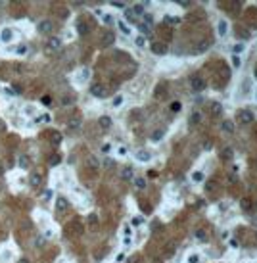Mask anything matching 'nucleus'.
I'll return each mask as SVG.
<instances>
[{"label": "nucleus", "mask_w": 257, "mask_h": 263, "mask_svg": "<svg viewBox=\"0 0 257 263\" xmlns=\"http://www.w3.org/2000/svg\"><path fill=\"white\" fill-rule=\"evenodd\" d=\"M69 127L71 129L81 127V117H71V119H69Z\"/></svg>", "instance_id": "nucleus-24"}, {"label": "nucleus", "mask_w": 257, "mask_h": 263, "mask_svg": "<svg viewBox=\"0 0 257 263\" xmlns=\"http://www.w3.org/2000/svg\"><path fill=\"white\" fill-rule=\"evenodd\" d=\"M133 12H134V15H142L144 14V6H142V4H136V6L133 8Z\"/></svg>", "instance_id": "nucleus-30"}, {"label": "nucleus", "mask_w": 257, "mask_h": 263, "mask_svg": "<svg viewBox=\"0 0 257 263\" xmlns=\"http://www.w3.org/2000/svg\"><path fill=\"white\" fill-rule=\"evenodd\" d=\"M67 205H69V204H67V200L60 196V198H58V204H56V208H58L60 211H65V209H67Z\"/></svg>", "instance_id": "nucleus-20"}, {"label": "nucleus", "mask_w": 257, "mask_h": 263, "mask_svg": "<svg viewBox=\"0 0 257 263\" xmlns=\"http://www.w3.org/2000/svg\"><path fill=\"white\" fill-rule=\"evenodd\" d=\"M39 31H40L42 35H50L52 31H54V23H52L50 19H44V21L39 23Z\"/></svg>", "instance_id": "nucleus-4"}, {"label": "nucleus", "mask_w": 257, "mask_h": 263, "mask_svg": "<svg viewBox=\"0 0 257 263\" xmlns=\"http://www.w3.org/2000/svg\"><path fill=\"white\" fill-rule=\"evenodd\" d=\"M40 102H42V104H44V106H48V104H50V102H52V98H50V96H48V94H46V96H42V98H40Z\"/></svg>", "instance_id": "nucleus-40"}, {"label": "nucleus", "mask_w": 257, "mask_h": 263, "mask_svg": "<svg viewBox=\"0 0 257 263\" xmlns=\"http://www.w3.org/2000/svg\"><path fill=\"white\" fill-rule=\"evenodd\" d=\"M98 125H100L102 129H108V127H111V117H108V115H102L100 119H98Z\"/></svg>", "instance_id": "nucleus-13"}, {"label": "nucleus", "mask_w": 257, "mask_h": 263, "mask_svg": "<svg viewBox=\"0 0 257 263\" xmlns=\"http://www.w3.org/2000/svg\"><path fill=\"white\" fill-rule=\"evenodd\" d=\"M121 102H123V98H121V96H117V98L115 100H113V106H119V104Z\"/></svg>", "instance_id": "nucleus-49"}, {"label": "nucleus", "mask_w": 257, "mask_h": 263, "mask_svg": "<svg viewBox=\"0 0 257 263\" xmlns=\"http://www.w3.org/2000/svg\"><path fill=\"white\" fill-rule=\"evenodd\" d=\"M17 263H29V261H27V259H25V257H23V259H19Z\"/></svg>", "instance_id": "nucleus-54"}, {"label": "nucleus", "mask_w": 257, "mask_h": 263, "mask_svg": "<svg viewBox=\"0 0 257 263\" xmlns=\"http://www.w3.org/2000/svg\"><path fill=\"white\" fill-rule=\"evenodd\" d=\"M199 261V257L196 256V254H192V256H188V263H198Z\"/></svg>", "instance_id": "nucleus-41"}, {"label": "nucleus", "mask_w": 257, "mask_h": 263, "mask_svg": "<svg viewBox=\"0 0 257 263\" xmlns=\"http://www.w3.org/2000/svg\"><path fill=\"white\" fill-rule=\"evenodd\" d=\"M115 8H125V2H121V0H115V2H111Z\"/></svg>", "instance_id": "nucleus-46"}, {"label": "nucleus", "mask_w": 257, "mask_h": 263, "mask_svg": "<svg viewBox=\"0 0 257 263\" xmlns=\"http://www.w3.org/2000/svg\"><path fill=\"white\" fill-rule=\"evenodd\" d=\"M221 129H223L225 133H234V123H232L230 119H225V121L221 123Z\"/></svg>", "instance_id": "nucleus-14"}, {"label": "nucleus", "mask_w": 257, "mask_h": 263, "mask_svg": "<svg viewBox=\"0 0 257 263\" xmlns=\"http://www.w3.org/2000/svg\"><path fill=\"white\" fill-rule=\"evenodd\" d=\"M248 90H250V79H244V85H242V92H244V94H248Z\"/></svg>", "instance_id": "nucleus-34"}, {"label": "nucleus", "mask_w": 257, "mask_h": 263, "mask_svg": "<svg viewBox=\"0 0 257 263\" xmlns=\"http://www.w3.org/2000/svg\"><path fill=\"white\" fill-rule=\"evenodd\" d=\"M196 238H198V240H207V232H205V230H203V229H199L198 230V232H196Z\"/></svg>", "instance_id": "nucleus-28"}, {"label": "nucleus", "mask_w": 257, "mask_h": 263, "mask_svg": "<svg viewBox=\"0 0 257 263\" xmlns=\"http://www.w3.org/2000/svg\"><path fill=\"white\" fill-rule=\"evenodd\" d=\"M192 179L196 181V183H199V181H203V175H202V171H194Z\"/></svg>", "instance_id": "nucleus-33"}, {"label": "nucleus", "mask_w": 257, "mask_h": 263, "mask_svg": "<svg viewBox=\"0 0 257 263\" xmlns=\"http://www.w3.org/2000/svg\"><path fill=\"white\" fill-rule=\"evenodd\" d=\"M113 42H115V35L113 33H106L102 37V46H111Z\"/></svg>", "instance_id": "nucleus-9"}, {"label": "nucleus", "mask_w": 257, "mask_h": 263, "mask_svg": "<svg viewBox=\"0 0 257 263\" xmlns=\"http://www.w3.org/2000/svg\"><path fill=\"white\" fill-rule=\"evenodd\" d=\"M215 187H217V183H215L213 179H211V181H207V183H205V190H209V192H213V190H215Z\"/></svg>", "instance_id": "nucleus-31"}, {"label": "nucleus", "mask_w": 257, "mask_h": 263, "mask_svg": "<svg viewBox=\"0 0 257 263\" xmlns=\"http://www.w3.org/2000/svg\"><path fill=\"white\" fill-rule=\"evenodd\" d=\"M121 177H123L125 181L133 179V169H130V167H125V169H123V173H121Z\"/></svg>", "instance_id": "nucleus-25"}, {"label": "nucleus", "mask_w": 257, "mask_h": 263, "mask_svg": "<svg viewBox=\"0 0 257 263\" xmlns=\"http://www.w3.org/2000/svg\"><path fill=\"white\" fill-rule=\"evenodd\" d=\"M19 165H21L23 169L29 167V160H27V156H21V157H19Z\"/></svg>", "instance_id": "nucleus-32"}, {"label": "nucleus", "mask_w": 257, "mask_h": 263, "mask_svg": "<svg viewBox=\"0 0 257 263\" xmlns=\"http://www.w3.org/2000/svg\"><path fill=\"white\" fill-rule=\"evenodd\" d=\"M104 23H113V17L111 15H104Z\"/></svg>", "instance_id": "nucleus-48"}, {"label": "nucleus", "mask_w": 257, "mask_h": 263, "mask_svg": "<svg viewBox=\"0 0 257 263\" xmlns=\"http://www.w3.org/2000/svg\"><path fill=\"white\" fill-rule=\"evenodd\" d=\"M46 46L50 48V50H60V48H62V40L56 39V37H50L46 40Z\"/></svg>", "instance_id": "nucleus-6"}, {"label": "nucleus", "mask_w": 257, "mask_h": 263, "mask_svg": "<svg viewBox=\"0 0 257 263\" xmlns=\"http://www.w3.org/2000/svg\"><path fill=\"white\" fill-rule=\"evenodd\" d=\"M255 79H257V67H255Z\"/></svg>", "instance_id": "nucleus-55"}, {"label": "nucleus", "mask_w": 257, "mask_h": 263, "mask_svg": "<svg viewBox=\"0 0 257 263\" xmlns=\"http://www.w3.org/2000/svg\"><path fill=\"white\" fill-rule=\"evenodd\" d=\"M88 31H90V27L87 25L84 21H79L77 23V33L81 35V37H84V35H88Z\"/></svg>", "instance_id": "nucleus-11"}, {"label": "nucleus", "mask_w": 257, "mask_h": 263, "mask_svg": "<svg viewBox=\"0 0 257 263\" xmlns=\"http://www.w3.org/2000/svg\"><path fill=\"white\" fill-rule=\"evenodd\" d=\"M232 66H234V67H240V58H238V56H232Z\"/></svg>", "instance_id": "nucleus-43"}, {"label": "nucleus", "mask_w": 257, "mask_h": 263, "mask_svg": "<svg viewBox=\"0 0 257 263\" xmlns=\"http://www.w3.org/2000/svg\"><path fill=\"white\" fill-rule=\"evenodd\" d=\"M134 42H136V46H144V37H136V40H134Z\"/></svg>", "instance_id": "nucleus-44"}, {"label": "nucleus", "mask_w": 257, "mask_h": 263, "mask_svg": "<svg viewBox=\"0 0 257 263\" xmlns=\"http://www.w3.org/2000/svg\"><path fill=\"white\" fill-rule=\"evenodd\" d=\"M2 40H4V42H10V40H12V29L6 27V29L2 31Z\"/></svg>", "instance_id": "nucleus-23"}, {"label": "nucleus", "mask_w": 257, "mask_h": 263, "mask_svg": "<svg viewBox=\"0 0 257 263\" xmlns=\"http://www.w3.org/2000/svg\"><path fill=\"white\" fill-rule=\"evenodd\" d=\"M209 46H211V40H209V39H205V40H202V42H198V46H196V52H205Z\"/></svg>", "instance_id": "nucleus-16"}, {"label": "nucleus", "mask_w": 257, "mask_h": 263, "mask_svg": "<svg viewBox=\"0 0 257 263\" xmlns=\"http://www.w3.org/2000/svg\"><path fill=\"white\" fill-rule=\"evenodd\" d=\"M221 157H223V160H225V161H230L232 160V157H234V150H232V148H223V150H221Z\"/></svg>", "instance_id": "nucleus-12"}, {"label": "nucleus", "mask_w": 257, "mask_h": 263, "mask_svg": "<svg viewBox=\"0 0 257 263\" xmlns=\"http://www.w3.org/2000/svg\"><path fill=\"white\" fill-rule=\"evenodd\" d=\"M163 136H165V129H157L152 133V140H161Z\"/></svg>", "instance_id": "nucleus-22"}, {"label": "nucleus", "mask_w": 257, "mask_h": 263, "mask_svg": "<svg viewBox=\"0 0 257 263\" xmlns=\"http://www.w3.org/2000/svg\"><path fill=\"white\" fill-rule=\"evenodd\" d=\"M134 184H136V188H138V190H144V188H146V181L142 179V177H138V179L134 181Z\"/></svg>", "instance_id": "nucleus-27"}, {"label": "nucleus", "mask_w": 257, "mask_h": 263, "mask_svg": "<svg viewBox=\"0 0 257 263\" xmlns=\"http://www.w3.org/2000/svg\"><path fill=\"white\" fill-rule=\"evenodd\" d=\"M205 87H207V83L202 79V77H198V75H194L192 79H190V88L196 92H202V90H205Z\"/></svg>", "instance_id": "nucleus-1"}, {"label": "nucleus", "mask_w": 257, "mask_h": 263, "mask_svg": "<svg viewBox=\"0 0 257 263\" xmlns=\"http://www.w3.org/2000/svg\"><path fill=\"white\" fill-rule=\"evenodd\" d=\"M125 17H127L129 21H134V12L133 10H125Z\"/></svg>", "instance_id": "nucleus-36"}, {"label": "nucleus", "mask_w": 257, "mask_h": 263, "mask_svg": "<svg viewBox=\"0 0 257 263\" xmlns=\"http://www.w3.org/2000/svg\"><path fill=\"white\" fill-rule=\"evenodd\" d=\"M138 29H140L142 33H150V25H146V23H140V25H138Z\"/></svg>", "instance_id": "nucleus-38"}, {"label": "nucleus", "mask_w": 257, "mask_h": 263, "mask_svg": "<svg viewBox=\"0 0 257 263\" xmlns=\"http://www.w3.org/2000/svg\"><path fill=\"white\" fill-rule=\"evenodd\" d=\"M181 102H173V104H171V111H175V113H177V111H181Z\"/></svg>", "instance_id": "nucleus-35"}, {"label": "nucleus", "mask_w": 257, "mask_h": 263, "mask_svg": "<svg viewBox=\"0 0 257 263\" xmlns=\"http://www.w3.org/2000/svg\"><path fill=\"white\" fill-rule=\"evenodd\" d=\"M88 165H90V167H98V160L96 157H90V160H88Z\"/></svg>", "instance_id": "nucleus-45"}, {"label": "nucleus", "mask_w": 257, "mask_h": 263, "mask_svg": "<svg viewBox=\"0 0 257 263\" xmlns=\"http://www.w3.org/2000/svg\"><path fill=\"white\" fill-rule=\"evenodd\" d=\"M255 135H257V133H255Z\"/></svg>", "instance_id": "nucleus-56"}, {"label": "nucleus", "mask_w": 257, "mask_h": 263, "mask_svg": "<svg viewBox=\"0 0 257 263\" xmlns=\"http://www.w3.org/2000/svg\"><path fill=\"white\" fill-rule=\"evenodd\" d=\"M154 96H156V98H165V96H167V85L165 83L157 85L156 90H154Z\"/></svg>", "instance_id": "nucleus-7"}, {"label": "nucleus", "mask_w": 257, "mask_h": 263, "mask_svg": "<svg viewBox=\"0 0 257 263\" xmlns=\"http://www.w3.org/2000/svg\"><path fill=\"white\" fill-rule=\"evenodd\" d=\"M199 119H202V117H199V113H198V111H194L192 115L188 117V125H190V127H194V125H198V123H199Z\"/></svg>", "instance_id": "nucleus-19"}, {"label": "nucleus", "mask_w": 257, "mask_h": 263, "mask_svg": "<svg viewBox=\"0 0 257 263\" xmlns=\"http://www.w3.org/2000/svg\"><path fill=\"white\" fill-rule=\"evenodd\" d=\"M177 4H178V6H182V8H188L190 6L188 0H177Z\"/></svg>", "instance_id": "nucleus-42"}, {"label": "nucleus", "mask_w": 257, "mask_h": 263, "mask_svg": "<svg viewBox=\"0 0 257 263\" xmlns=\"http://www.w3.org/2000/svg\"><path fill=\"white\" fill-rule=\"evenodd\" d=\"M150 152H146V150H140V152H136V160L138 161H150Z\"/></svg>", "instance_id": "nucleus-18"}, {"label": "nucleus", "mask_w": 257, "mask_h": 263, "mask_svg": "<svg viewBox=\"0 0 257 263\" xmlns=\"http://www.w3.org/2000/svg\"><path fill=\"white\" fill-rule=\"evenodd\" d=\"M90 94L96 96V98H106V88H104V85L94 83V85L90 87Z\"/></svg>", "instance_id": "nucleus-3"}, {"label": "nucleus", "mask_w": 257, "mask_h": 263, "mask_svg": "<svg viewBox=\"0 0 257 263\" xmlns=\"http://www.w3.org/2000/svg\"><path fill=\"white\" fill-rule=\"evenodd\" d=\"M165 23L167 25H178V23H181V17H178V15H165Z\"/></svg>", "instance_id": "nucleus-17"}, {"label": "nucleus", "mask_w": 257, "mask_h": 263, "mask_svg": "<svg viewBox=\"0 0 257 263\" xmlns=\"http://www.w3.org/2000/svg\"><path fill=\"white\" fill-rule=\"evenodd\" d=\"M50 138H52V144H60V142H62V135H60V133H52V135H50Z\"/></svg>", "instance_id": "nucleus-26"}, {"label": "nucleus", "mask_w": 257, "mask_h": 263, "mask_svg": "<svg viewBox=\"0 0 257 263\" xmlns=\"http://www.w3.org/2000/svg\"><path fill=\"white\" fill-rule=\"evenodd\" d=\"M142 223V217H134L133 219V225H140Z\"/></svg>", "instance_id": "nucleus-51"}, {"label": "nucleus", "mask_w": 257, "mask_h": 263, "mask_svg": "<svg viewBox=\"0 0 257 263\" xmlns=\"http://www.w3.org/2000/svg\"><path fill=\"white\" fill-rule=\"evenodd\" d=\"M152 52L156 56H165L167 54V44L165 42H154L152 44Z\"/></svg>", "instance_id": "nucleus-5"}, {"label": "nucleus", "mask_w": 257, "mask_h": 263, "mask_svg": "<svg viewBox=\"0 0 257 263\" xmlns=\"http://www.w3.org/2000/svg\"><path fill=\"white\" fill-rule=\"evenodd\" d=\"M88 221H90V225H96V223H98V221H96V215H90V217H88Z\"/></svg>", "instance_id": "nucleus-52"}, {"label": "nucleus", "mask_w": 257, "mask_h": 263, "mask_svg": "<svg viewBox=\"0 0 257 263\" xmlns=\"http://www.w3.org/2000/svg\"><path fill=\"white\" fill-rule=\"evenodd\" d=\"M25 52H27V46H25V44H21V46L17 48V54H25Z\"/></svg>", "instance_id": "nucleus-47"}, {"label": "nucleus", "mask_w": 257, "mask_h": 263, "mask_svg": "<svg viewBox=\"0 0 257 263\" xmlns=\"http://www.w3.org/2000/svg\"><path fill=\"white\" fill-rule=\"evenodd\" d=\"M232 50H234V56H236V54H240V52L244 50V46H242V44H234V48H232Z\"/></svg>", "instance_id": "nucleus-39"}, {"label": "nucleus", "mask_w": 257, "mask_h": 263, "mask_svg": "<svg viewBox=\"0 0 257 263\" xmlns=\"http://www.w3.org/2000/svg\"><path fill=\"white\" fill-rule=\"evenodd\" d=\"M60 160H62V156H58V154H56V156H52L50 165H58V163H60Z\"/></svg>", "instance_id": "nucleus-37"}, {"label": "nucleus", "mask_w": 257, "mask_h": 263, "mask_svg": "<svg viewBox=\"0 0 257 263\" xmlns=\"http://www.w3.org/2000/svg\"><path fill=\"white\" fill-rule=\"evenodd\" d=\"M221 75H223V79H225V81H228V79H230V71H228V67L221 66Z\"/></svg>", "instance_id": "nucleus-29"}, {"label": "nucleus", "mask_w": 257, "mask_h": 263, "mask_svg": "<svg viewBox=\"0 0 257 263\" xmlns=\"http://www.w3.org/2000/svg\"><path fill=\"white\" fill-rule=\"evenodd\" d=\"M40 183H42V179H40L39 173H31V177H29V184H31V187H39Z\"/></svg>", "instance_id": "nucleus-15"}, {"label": "nucleus", "mask_w": 257, "mask_h": 263, "mask_svg": "<svg viewBox=\"0 0 257 263\" xmlns=\"http://www.w3.org/2000/svg\"><path fill=\"white\" fill-rule=\"evenodd\" d=\"M226 29H228V25H226V21L225 19H221V21H219V25H217V31H219V35H226Z\"/></svg>", "instance_id": "nucleus-21"}, {"label": "nucleus", "mask_w": 257, "mask_h": 263, "mask_svg": "<svg viewBox=\"0 0 257 263\" xmlns=\"http://www.w3.org/2000/svg\"><path fill=\"white\" fill-rule=\"evenodd\" d=\"M240 205H242V209L244 211H253V200H250V198H244L242 202H240Z\"/></svg>", "instance_id": "nucleus-10"}, {"label": "nucleus", "mask_w": 257, "mask_h": 263, "mask_svg": "<svg viewBox=\"0 0 257 263\" xmlns=\"http://www.w3.org/2000/svg\"><path fill=\"white\" fill-rule=\"evenodd\" d=\"M71 102H73L71 96H65V98H63V104H71Z\"/></svg>", "instance_id": "nucleus-53"}, {"label": "nucleus", "mask_w": 257, "mask_h": 263, "mask_svg": "<svg viewBox=\"0 0 257 263\" xmlns=\"http://www.w3.org/2000/svg\"><path fill=\"white\" fill-rule=\"evenodd\" d=\"M209 111H211V115H213V117H219L223 113V106L219 102H211L209 104Z\"/></svg>", "instance_id": "nucleus-8"}, {"label": "nucleus", "mask_w": 257, "mask_h": 263, "mask_svg": "<svg viewBox=\"0 0 257 263\" xmlns=\"http://www.w3.org/2000/svg\"><path fill=\"white\" fill-rule=\"evenodd\" d=\"M251 121H253V113H251L250 110H240V111H238V123L250 125Z\"/></svg>", "instance_id": "nucleus-2"}, {"label": "nucleus", "mask_w": 257, "mask_h": 263, "mask_svg": "<svg viewBox=\"0 0 257 263\" xmlns=\"http://www.w3.org/2000/svg\"><path fill=\"white\" fill-rule=\"evenodd\" d=\"M119 27H121V31H123V33L129 35V29H127V25H125V23H119Z\"/></svg>", "instance_id": "nucleus-50"}]
</instances>
